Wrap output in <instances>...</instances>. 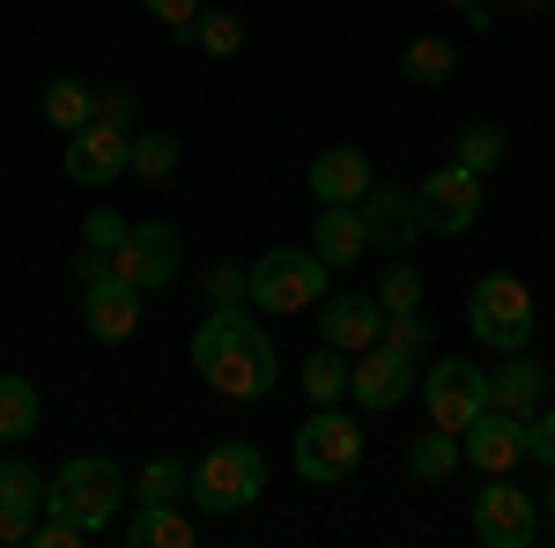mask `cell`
Segmentation results:
<instances>
[{
    "mask_svg": "<svg viewBox=\"0 0 555 548\" xmlns=\"http://www.w3.org/2000/svg\"><path fill=\"white\" fill-rule=\"evenodd\" d=\"M460 445H467V467H481V474H512V467H526V422L504 416V408H481Z\"/></svg>",
    "mask_w": 555,
    "mask_h": 548,
    "instance_id": "18",
    "label": "cell"
},
{
    "mask_svg": "<svg viewBox=\"0 0 555 548\" xmlns=\"http://www.w3.org/2000/svg\"><path fill=\"white\" fill-rule=\"evenodd\" d=\"M348 371H356V364H348L341 348H326V341H319V348H311V356H304V393H311V408H334V400H341L348 393Z\"/></svg>",
    "mask_w": 555,
    "mask_h": 548,
    "instance_id": "24",
    "label": "cell"
},
{
    "mask_svg": "<svg viewBox=\"0 0 555 548\" xmlns=\"http://www.w3.org/2000/svg\"><path fill=\"white\" fill-rule=\"evenodd\" d=\"M326 275H334V267L311 253V245H274V253L253 259V304L274 311V319L319 311V304H326Z\"/></svg>",
    "mask_w": 555,
    "mask_h": 548,
    "instance_id": "3",
    "label": "cell"
},
{
    "mask_svg": "<svg viewBox=\"0 0 555 548\" xmlns=\"http://www.w3.org/2000/svg\"><path fill=\"white\" fill-rule=\"evenodd\" d=\"M75 541H89L75 519H52V511H44L38 526H30V548H75Z\"/></svg>",
    "mask_w": 555,
    "mask_h": 548,
    "instance_id": "36",
    "label": "cell"
},
{
    "mask_svg": "<svg viewBox=\"0 0 555 548\" xmlns=\"http://www.w3.org/2000/svg\"><path fill=\"white\" fill-rule=\"evenodd\" d=\"M178 164H185V149H178L171 133H133V178L141 186H171Z\"/></svg>",
    "mask_w": 555,
    "mask_h": 548,
    "instance_id": "27",
    "label": "cell"
},
{
    "mask_svg": "<svg viewBox=\"0 0 555 548\" xmlns=\"http://www.w3.org/2000/svg\"><path fill=\"white\" fill-rule=\"evenodd\" d=\"M141 8H149V15H156V23H164V30H171L178 44L193 38V23H201V8H208V0H141Z\"/></svg>",
    "mask_w": 555,
    "mask_h": 548,
    "instance_id": "34",
    "label": "cell"
},
{
    "mask_svg": "<svg viewBox=\"0 0 555 548\" xmlns=\"http://www.w3.org/2000/svg\"><path fill=\"white\" fill-rule=\"evenodd\" d=\"M400 67H408V82L437 89V82H452V67H460V52H452V38H415L408 52H400Z\"/></svg>",
    "mask_w": 555,
    "mask_h": 548,
    "instance_id": "28",
    "label": "cell"
},
{
    "mask_svg": "<svg viewBox=\"0 0 555 548\" xmlns=\"http://www.w3.org/2000/svg\"><path fill=\"white\" fill-rule=\"evenodd\" d=\"M119 282H133V290L149 296V290H171L178 282V230L171 222H133L127 230V245L119 253H96Z\"/></svg>",
    "mask_w": 555,
    "mask_h": 548,
    "instance_id": "12",
    "label": "cell"
},
{
    "mask_svg": "<svg viewBox=\"0 0 555 548\" xmlns=\"http://www.w3.org/2000/svg\"><path fill=\"white\" fill-rule=\"evenodd\" d=\"M319 341L341 348V356H363L385 341V304L378 296H326L319 304Z\"/></svg>",
    "mask_w": 555,
    "mask_h": 548,
    "instance_id": "17",
    "label": "cell"
},
{
    "mask_svg": "<svg viewBox=\"0 0 555 548\" xmlns=\"http://www.w3.org/2000/svg\"><path fill=\"white\" fill-rule=\"evenodd\" d=\"M444 8H460L474 30H489V15H496V0H444Z\"/></svg>",
    "mask_w": 555,
    "mask_h": 548,
    "instance_id": "39",
    "label": "cell"
},
{
    "mask_svg": "<svg viewBox=\"0 0 555 548\" xmlns=\"http://www.w3.org/2000/svg\"><path fill=\"white\" fill-rule=\"evenodd\" d=\"M467 526H474L481 548H533L541 541V505L518 489L512 474H489L481 497H474V511H467Z\"/></svg>",
    "mask_w": 555,
    "mask_h": 548,
    "instance_id": "7",
    "label": "cell"
},
{
    "mask_svg": "<svg viewBox=\"0 0 555 548\" xmlns=\"http://www.w3.org/2000/svg\"><path fill=\"white\" fill-rule=\"evenodd\" d=\"M452 164H467V170L489 178V170L504 164V133H496V127H460V133H452Z\"/></svg>",
    "mask_w": 555,
    "mask_h": 548,
    "instance_id": "30",
    "label": "cell"
},
{
    "mask_svg": "<svg viewBox=\"0 0 555 548\" xmlns=\"http://www.w3.org/2000/svg\"><path fill=\"white\" fill-rule=\"evenodd\" d=\"M408 393H423V364H415V356H400L392 341H378V348L356 356V371H348V400H356L363 416H392Z\"/></svg>",
    "mask_w": 555,
    "mask_h": 548,
    "instance_id": "10",
    "label": "cell"
},
{
    "mask_svg": "<svg viewBox=\"0 0 555 548\" xmlns=\"http://www.w3.org/2000/svg\"><path fill=\"white\" fill-rule=\"evenodd\" d=\"M304 186H311L319 208H356V201L378 186V170H371V156H363L356 141H341V149H319V156H311Z\"/></svg>",
    "mask_w": 555,
    "mask_h": 548,
    "instance_id": "15",
    "label": "cell"
},
{
    "mask_svg": "<svg viewBox=\"0 0 555 548\" xmlns=\"http://www.w3.org/2000/svg\"><path fill=\"white\" fill-rule=\"evenodd\" d=\"M526 460L555 467V408H541V416L526 422Z\"/></svg>",
    "mask_w": 555,
    "mask_h": 548,
    "instance_id": "37",
    "label": "cell"
},
{
    "mask_svg": "<svg viewBox=\"0 0 555 548\" xmlns=\"http://www.w3.org/2000/svg\"><path fill=\"white\" fill-rule=\"evenodd\" d=\"M208 296H215V304H253V267L215 259V267H208Z\"/></svg>",
    "mask_w": 555,
    "mask_h": 548,
    "instance_id": "33",
    "label": "cell"
},
{
    "mask_svg": "<svg viewBox=\"0 0 555 548\" xmlns=\"http://www.w3.org/2000/svg\"><path fill=\"white\" fill-rule=\"evenodd\" d=\"M127 230H133V222L119 208H96L82 222V253H119V245H127Z\"/></svg>",
    "mask_w": 555,
    "mask_h": 548,
    "instance_id": "32",
    "label": "cell"
},
{
    "mask_svg": "<svg viewBox=\"0 0 555 548\" xmlns=\"http://www.w3.org/2000/svg\"><path fill=\"white\" fill-rule=\"evenodd\" d=\"M356 215H363V230H371V253L385 259H400V253H415L429 238V222H423V193L415 186H371L363 201H356Z\"/></svg>",
    "mask_w": 555,
    "mask_h": 548,
    "instance_id": "9",
    "label": "cell"
},
{
    "mask_svg": "<svg viewBox=\"0 0 555 548\" xmlns=\"http://www.w3.org/2000/svg\"><path fill=\"white\" fill-rule=\"evenodd\" d=\"M548 511H555V489H548Z\"/></svg>",
    "mask_w": 555,
    "mask_h": 548,
    "instance_id": "40",
    "label": "cell"
},
{
    "mask_svg": "<svg viewBox=\"0 0 555 548\" xmlns=\"http://www.w3.org/2000/svg\"><path fill=\"white\" fill-rule=\"evenodd\" d=\"M289 460H297V474L311 489H334V482H348L356 460H363V430H356V416H341V408H311Z\"/></svg>",
    "mask_w": 555,
    "mask_h": 548,
    "instance_id": "6",
    "label": "cell"
},
{
    "mask_svg": "<svg viewBox=\"0 0 555 548\" xmlns=\"http://www.w3.org/2000/svg\"><path fill=\"white\" fill-rule=\"evenodd\" d=\"M185 44H201L208 60H237V52H245V23H237L230 8H201V23H193Z\"/></svg>",
    "mask_w": 555,
    "mask_h": 548,
    "instance_id": "29",
    "label": "cell"
},
{
    "mask_svg": "<svg viewBox=\"0 0 555 548\" xmlns=\"http://www.w3.org/2000/svg\"><path fill=\"white\" fill-rule=\"evenodd\" d=\"M44 519V474L15 445H0V541L30 548V526Z\"/></svg>",
    "mask_w": 555,
    "mask_h": 548,
    "instance_id": "16",
    "label": "cell"
},
{
    "mask_svg": "<svg viewBox=\"0 0 555 548\" xmlns=\"http://www.w3.org/2000/svg\"><path fill=\"white\" fill-rule=\"evenodd\" d=\"M489 408H504V416L518 422H533L541 408H548V371L526 356V348H512L496 371H489Z\"/></svg>",
    "mask_w": 555,
    "mask_h": 548,
    "instance_id": "19",
    "label": "cell"
},
{
    "mask_svg": "<svg viewBox=\"0 0 555 548\" xmlns=\"http://www.w3.org/2000/svg\"><path fill=\"white\" fill-rule=\"evenodd\" d=\"M385 341H392L400 356H415V364H423V348H429V334H423V311H385Z\"/></svg>",
    "mask_w": 555,
    "mask_h": 548,
    "instance_id": "35",
    "label": "cell"
},
{
    "mask_svg": "<svg viewBox=\"0 0 555 548\" xmlns=\"http://www.w3.org/2000/svg\"><path fill=\"white\" fill-rule=\"evenodd\" d=\"M267 497V453L245 437H222L215 453H201L193 467V505L201 511H245Z\"/></svg>",
    "mask_w": 555,
    "mask_h": 548,
    "instance_id": "4",
    "label": "cell"
},
{
    "mask_svg": "<svg viewBox=\"0 0 555 548\" xmlns=\"http://www.w3.org/2000/svg\"><path fill=\"white\" fill-rule=\"evenodd\" d=\"M96 119L133 133V97H127V89H96Z\"/></svg>",
    "mask_w": 555,
    "mask_h": 548,
    "instance_id": "38",
    "label": "cell"
},
{
    "mask_svg": "<svg viewBox=\"0 0 555 548\" xmlns=\"http://www.w3.org/2000/svg\"><path fill=\"white\" fill-rule=\"evenodd\" d=\"M60 170L75 178V186H89V193H104V186H119L133 170V133L127 127H82V133H67V156H60Z\"/></svg>",
    "mask_w": 555,
    "mask_h": 548,
    "instance_id": "14",
    "label": "cell"
},
{
    "mask_svg": "<svg viewBox=\"0 0 555 548\" xmlns=\"http://www.w3.org/2000/svg\"><path fill=\"white\" fill-rule=\"evenodd\" d=\"M44 127H60V133H82V127H96V89H89V82H75V75L44 82Z\"/></svg>",
    "mask_w": 555,
    "mask_h": 548,
    "instance_id": "23",
    "label": "cell"
},
{
    "mask_svg": "<svg viewBox=\"0 0 555 548\" xmlns=\"http://www.w3.org/2000/svg\"><path fill=\"white\" fill-rule=\"evenodd\" d=\"M415 193H423V222L437 238H467L481 222V170H467V164H437Z\"/></svg>",
    "mask_w": 555,
    "mask_h": 548,
    "instance_id": "13",
    "label": "cell"
},
{
    "mask_svg": "<svg viewBox=\"0 0 555 548\" xmlns=\"http://www.w3.org/2000/svg\"><path fill=\"white\" fill-rule=\"evenodd\" d=\"M82 327L96 341H133V327H141V290L119 282L96 253H82Z\"/></svg>",
    "mask_w": 555,
    "mask_h": 548,
    "instance_id": "11",
    "label": "cell"
},
{
    "mask_svg": "<svg viewBox=\"0 0 555 548\" xmlns=\"http://www.w3.org/2000/svg\"><path fill=\"white\" fill-rule=\"evenodd\" d=\"M44 511L52 519H75L82 534H104L127 511V474L112 460H96V453H75L60 474H44Z\"/></svg>",
    "mask_w": 555,
    "mask_h": 548,
    "instance_id": "2",
    "label": "cell"
},
{
    "mask_svg": "<svg viewBox=\"0 0 555 548\" xmlns=\"http://www.w3.org/2000/svg\"><path fill=\"white\" fill-rule=\"evenodd\" d=\"M423 408L437 430H452V437H467V422L489 408V371L467 364V356H437L423 371Z\"/></svg>",
    "mask_w": 555,
    "mask_h": 548,
    "instance_id": "8",
    "label": "cell"
},
{
    "mask_svg": "<svg viewBox=\"0 0 555 548\" xmlns=\"http://www.w3.org/2000/svg\"><path fill=\"white\" fill-rule=\"evenodd\" d=\"M311 253L326 259V267H356V259H371V230H363V215H356V208H319V222H311Z\"/></svg>",
    "mask_w": 555,
    "mask_h": 548,
    "instance_id": "20",
    "label": "cell"
},
{
    "mask_svg": "<svg viewBox=\"0 0 555 548\" xmlns=\"http://www.w3.org/2000/svg\"><path fill=\"white\" fill-rule=\"evenodd\" d=\"M38 416H44L38 385L23 379V371H0V445H23L38 430Z\"/></svg>",
    "mask_w": 555,
    "mask_h": 548,
    "instance_id": "22",
    "label": "cell"
},
{
    "mask_svg": "<svg viewBox=\"0 0 555 548\" xmlns=\"http://www.w3.org/2000/svg\"><path fill=\"white\" fill-rule=\"evenodd\" d=\"M193 364H201V379H208L222 400H267V393L282 385V356H274V341L259 334V319L245 304H215L208 319H201Z\"/></svg>",
    "mask_w": 555,
    "mask_h": 548,
    "instance_id": "1",
    "label": "cell"
},
{
    "mask_svg": "<svg viewBox=\"0 0 555 548\" xmlns=\"http://www.w3.org/2000/svg\"><path fill=\"white\" fill-rule=\"evenodd\" d=\"M193 541H201V526H193L178 505H133L127 548H193Z\"/></svg>",
    "mask_w": 555,
    "mask_h": 548,
    "instance_id": "21",
    "label": "cell"
},
{
    "mask_svg": "<svg viewBox=\"0 0 555 548\" xmlns=\"http://www.w3.org/2000/svg\"><path fill=\"white\" fill-rule=\"evenodd\" d=\"M452 467H467V445H460L452 430H437V422H429V437L408 445V474H415V482H444Z\"/></svg>",
    "mask_w": 555,
    "mask_h": 548,
    "instance_id": "25",
    "label": "cell"
},
{
    "mask_svg": "<svg viewBox=\"0 0 555 548\" xmlns=\"http://www.w3.org/2000/svg\"><path fill=\"white\" fill-rule=\"evenodd\" d=\"M467 334L481 348H496V356H512L533 341V290L518 282V275H481L467 290Z\"/></svg>",
    "mask_w": 555,
    "mask_h": 548,
    "instance_id": "5",
    "label": "cell"
},
{
    "mask_svg": "<svg viewBox=\"0 0 555 548\" xmlns=\"http://www.w3.org/2000/svg\"><path fill=\"white\" fill-rule=\"evenodd\" d=\"M133 489H141L133 505H185V497H193V467L164 453V460L141 467V482H133Z\"/></svg>",
    "mask_w": 555,
    "mask_h": 548,
    "instance_id": "26",
    "label": "cell"
},
{
    "mask_svg": "<svg viewBox=\"0 0 555 548\" xmlns=\"http://www.w3.org/2000/svg\"><path fill=\"white\" fill-rule=\"evenodd\" d=\"M378 304L385 311H423V267L415 259H392L378 275Z\"/></svg>",
    "mask_w": 555,
    "mask_h": 548,
    "instance_id": "31",
    "label": "cell"
}]
</instances>
